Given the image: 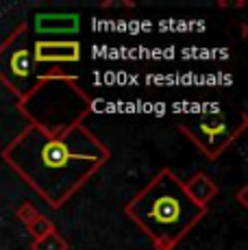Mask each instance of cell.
<instances>
[{
  "instance_id": "1",
  "label": "cell",
  "mask_w": 248,
  "mask_h": 250,
  "mask_svg": "<svg viewBox=\"0 0 248 250\" xmlns=\"http://www.w3.org/2000/svg\"><path fill=\"white\" fill-rule=\"evenodd\" d=\"M0 157L50 209H61L111 159V150L85 124L57 133L26 124Z\"/></svg>"
},
{
  "instance_id": "2",
  "label": "cell",
  "mask_w": 248,
  "mask_h": 250,
  "mask_svg": "<svg viewBox=\"0 0 248 250\" xmlns=\"http://www.w3.org/2000/svg\"><path fill=\"white\" fill-rule=\"evenodd\" d=\"M124 213L150 239L155 250H174L207 215V207L189 198L179 174L161 167L124 205Z\"/></svg>"
},
{
  "instance_id": "3",
  "label": "cell",
  "mask_w": 248,
  "mask_h": 250,
  "mask_svg": "<svg viewBox=\"0 0 248 250\" xmlns=\"http://www.w3.org/2000/svg\"><path fill=\"white\" fill-rule=\"evenodd\" d=\"M94 100L74 74L41 79L22 100H18V111L28 124L44 131H65L92 113Z\"/></svg>"
},
{
  "instance_id": "4",
  "label": "cell",
  "mask_w": 248,
  "mask_h": 250,
  "mask_svg": "<svg viewBox=\"0 0 248 250\" xmlns=\"http://www.w3.org/2000/svg\"><path fill=\"white\" fill-rule=\"evenodd\" d=\"M44 79V70L33 61V40L24 22L0 44V83L18 100Z\"/></svg>"
},
{
  "instance_id": "5",
  "label": "cell",
  "mask_w": 248,
  "mask_h": 250,
  "mask_svg": "<svg viewBox=\"0 0 248 250\" xmlns=\"http://www.w3.org/2000/svg\"><path fill=\"white\" fill-rule=\"evenodd\" d=\"M246 115L242 118L240 126L233 128L222 113H203L192 120H179L176 128L183 133L194 146L205 155V159L216 161L218 157L244 133Z\"/></svg>"
},
{
  "instance_id": "6",
  "label": "cell",
  "mask_w": 248,
  "mask_h": 250,
  "mask_svg": "<svg viewBox=\"0 0 248 250\" xmlns=\"http://www.w3.org/2000/svg\"><path fill=\"white\" fill-rule=\"evenodd\" d=\"M33 61L44 70V79L68 76L65 65L81 61V44L76 40H35L33 42Z\"/></svg>"
},
{
  "instance_id": "7",
  "label": "cell",
  "mask_w": 248,
  "mask_h": 250,
  "mask_svg": "<svg viewBox=\"0 0 248 250\" xmlns=\"http://www.w3.org/2000/svg\"><path fill=\"white\" fill-rule=\"evenodd\" d=\"M81 18L76 13H37L35 33L37 35H72L79 31Z\"/></svg>"
},
{
  "instance_id": "8",
  "label": "cell",
  "mask_w": 248,
  "mask_h": 250,
  "mask_svg": "<svg viewBox=\"0 0 248 250\" xmlns=\"http://www.w3.org/2000/svg\"><path fill=\"white\" fill-rule=\"evenodd\" d=\"M185 191L189 194V198L200 207H207L213 198L218 196V185L209 179L205 172H196L194 176H189L187 181H183Z\"/></svg>"
},
{
  "instance_id": "9",
  "label": "cell",
  "mask_w": 248,
  "mask_h": 250,
  "mask_svg": "<svg viewBox=\"0 0 248 250\" xmlns=\"http://www.w3.org/2000/svg\"><path fill=\"white\" fill-rule=\"evenodd\" d=\"M31 250H70V244L63 235H59L57 230H52V233L44 235V237L33 239Z\"/></svg>"
},
{
  "instance_id": "10",
  "label": "cell",
  "mask_w": 248,
  "mask_h": 250,
  "mask_svg": "<svg viewBox=\"0 0 248 250\" xmlns=\"http://www.w3.org/2000/svg\"><path fill=\"white\" fill-rule=\"evenodd\" d=\"M26 229H28V233L33 235V239H40V237H44V235L52 233V230H57V229H55V224H52V220H48L44 213H41L40 218L35 220V222L28 224Z\"/></svg>"
},
{
  "instance_id": "11",
  "label": "cell",
  "mask_w": 248,
  "mask_h": 250,
  "mask_svg": "<svg viewBox=\"0 0 248 250\" xmlns=\"http://www.w3.org/2000/svg\"><path fill=\"white\" fill-rule=\"evenodd\" d=\"M40 215H41L40 209H37V207L33 205V203H28V200H24L22 205H18V209H16V218L20 220L24 227H28L31 222H35Z\"/></svg>"
},
{
  "instance_id": "12",
  "label": "cell",
  "mask_w": 248,
  "mask_h": 250,
  "mask_svg": "<svg viewBox=\"0 0 248 250\" xmlns=\"http://www.w3.org/2000/svg\"><path fill=\"white\" fill-rule=\"evenodd\" d=\"M237 200H240L242 207H248V203H246V185L240 187V191H237Z\"/></svg>"
}]
</instances>
